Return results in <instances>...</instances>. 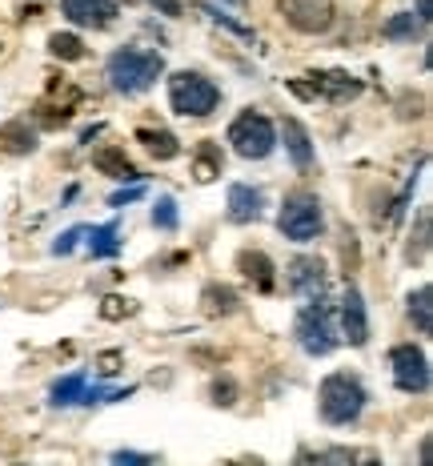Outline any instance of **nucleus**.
<instances>
[{
	"instance_id": "f257e3e1",
	"label": "nucleus",
	"mask_w": 433,
	"mask_h": 466,
	"mask_svg": "<svg viewBox=\"0 0 433 466\" xmlns=\"http://www.w3.org/2000/svg\"><path fill=\"white\" fill-rule=\"evenodd\" d=\"M365 402H369V394L361 386V378L345 374V370L325 374V382L317 390V410L329 426H353L361 418V410H365Z\"/></svg>"
},
{
	"instance_id": "f03ea898",
	"label": "nucleus",
	"mask_w": 433,
	"mask_h": 466,
	"mask_svg": "<svg viewBox=\"0 0 433 466\" xmlns=\"http://www.w3.org/2000/svg\"><path fill=\"white\" fill-rule=\"evenodd\" d=\"M104 69H109V85L117 93L136 96L149 85H157V77L165 72V61L157 53H144V48H117Z\"/></svg>"
},
{
	"instance_id": "7ed1b4c3",
	"label": "nucleus",
	"mask_w": 433,
	"mask_h": 466,
	"mask_svg": "<svg viewBox=\"0 0 433 466\" xmlns=\"http://www.w3.org/2000/svg\"><path fill=\"white\" fill-rule=\"evenodd\" d=\"M168 104H173V112H181V117H208V112L221 104V88H216L205 72L181 69L168 77Z\"/></svg>"
},
{
	"instance_id": "20e7f679",
	"label": "nucleus",
	"mask_w": 433,
	"mask_h": 466,
	"mask_svg": "<svg viewBox=\"0 0 433 466\" xmlns=\"http://www.w3.org/2000/svg\"><path fill=\"white\" fill-rule=\"evenodd\" d=\"M297 342H301V350L309 354V358H325V354L337 350V326H333V310H329L325 294H317L309 305H301V313H297Z\"/></svg>"
},
{
	"instance_id": "39448f33",
	"label": "nucleus",
	"mask_w": 433,
	"mask_h": 466,
	"mask_svg": "<svg viewBox=\"0 0 433 466\" xmlns=\"http://www.w3.org/2000/svg\"><path fill=\"white\" fill-rule=\"evenodd\" d=\"M229 145L237 149V157L245 161H265L273 149H277V129L265 112L245 109L237 121L229 125Z\"/></svg>"
},
{
	"instance_id": "423d86ee",
	"label": "nucleus",
	"mask_w": 433,
	"mask_h": 466,
	"mask_svg": "<svg viewBox=\"0 0 433 466\" xmlns=\"http://www.w3.org/2000/svg\"><path fill=\"white\" fill-rule=\"evenodd\" d=\"M325 225V213H321V201L313 193H289L285 205L277 213V229L285 233L289 241H313Z\"/></svg>"
},
{
	"instance_id": "0eeeda50",
	"label": "nucleus",
	"mask_w": 433,
	"mask_h": 466,
	"mask_svg": "<svg viewBox=\"0 0 433 466\" xmlns=\"http://www.w3.org/2000/svg\"><path fill=\"white\" fill-rule=\"evenodd\" d=\"M389 366H393V386L401 394H425L429 390V358L421 345L405 342L389 350Z\"/></svg>"
},
{
	"instance_id": "6e6552de",
	"label": "nucleus",
	"mask_w": 433,
	"mask_h": 466,
	"mask_svg": "<svg viewBox=\"0 0 433 466\" xmlns=\"http://www.w3.org/2000/svg\"><path fill=\"white\" fill-rule=\"evenodd\" d=\"M277 8L289 21V29L305 32V37L333 29V4L329 0H277Z\"/></svg>"
},
{
	"instance_id": "1a4fd4ad",
	"label": "nucleus",
	"mask_w": 433,
	"mask_h": 466,
	"mask_svg": "<svg viewBox=\"0 0 433 466\" xmlns=\"http://www.w3.org/2000/svg\"><path fill=\"white\" fill-rule=\"evenodd\" d=\"M61 8L80 29H109L117 21V0H61Z\"/></svg>"
},
{
	"instance_id": "9d476101",
	"label": "nucleus",
	"mask_w": 433,
	"mask_h": 466,
	"mask_svg": "<svg viewBox=\"0 0 433 466\" xmlns=\"http://www.w3.org/2000/svg\"><path fill=\"white\" fill-rule=\"evenodd\" d=\"M341 334L349 345H365L369 342V318H365V302H361V289L349 286L341 297Z\"/></svg>"
},
{
	"instance_id": "9b49d317",
	"label": "nucleus",
	"mask_w": 433,
	"mask_h": 466,
	"mask_svg": "<svg viewBox=\"0 0 433 466\" xmlns=\"http://www.w3.org/2000/svg\"><path fill=\"white\" fill-rule=\"evenodd\" d=\"M309 80H313V96H329V101H353V96H361V80L349 77V72L321 69V72H309Z\"/></svg>"
},
{
	"instance_id": "f8f14e48",
	"label": "nucleus",
	"mask_w": 433,
	"mask_h": 466,
	"mask_svg": "<svg viewBox=\"0 0 433 466\" xmlns=\"http://www.w3.org/2000/svg\"><path fill=\"white\" fill-rule=\"evenodd\" d=\"M289 289L293 294H325V265L317 262V257H297V262H289Z\"/></svg>"
},
{
	"instance_id": "ddd939ff",
	"label": "nucleus",
	"mask_w": 433,
	"mask_h": 466,
	"mask_svg": "<svg viewBox=\"0 0 433 466\" xmlns=\"http://www.w3.org/2000/svg\"><path fill=\"white\" fill-rule=\"evenodd\" d=\"M225 209H229V221L249 225V221H257V217H261L265 197H261V189L237 181V185H229V205H225Z\"/></svg>"
},
{
	"instance_id": "4468645a",
	"label": "nucleus",
	"mask_w": 433,
	"mask_h": 466,
	"mask_svg": "<svg viewBox=\"0 0 433 466\" xmlns=\"http://www.w3.org/2000/svg\"><path fill=\"white\" fill-rule=\"evenodd\" d=\"M281 137H285L289 161H293L297 169H309L313 165V137H309V129H305L297 117H285V121H281Z\"/></svg>"
},
{
	"instance_id": "2eb2a0df",
	"label": "nucleus",
	"mask_w": 433,
	"mask_h": 466,
	"mask_svg": "<svg viewBox=\"0 0 433 466\" xmlns=\"http://www.w3.org/2000/svg\"><path fill=\"white\" fill-rule=\"evenodd\" d=\"M237 270L245 273V278L253 281L261 294H269V289L277 286V278H273L277 270H273L269 254H261V249H241V254H237Z\"/></svg>"
},
{
	"instance_id": "dca6fc26",
	"label": "nucleus",
	"mask_w": 433,
	"mask_h": 466,
	"mask_svg": "<svg viewBox=\"0 0 433 466\" xmlns=\"http://www.w3.org/2000/svg\"><path fill=\"white\" fill-rule=\"evenodd\" d=\"M93 165L101 169L104 177H117V181H141L136 165L128 161V153L120 149V145H104V149H96L93 153Z\"/></svg>"
},
{
	"instance_id": "f3484780",
	"label": "nucleus",
	"mask_w": 433,
	"mask_h": 466,
	"mask_svg": "<svg viewBox=\"0 0 433 466\" xmlns=\"http://www.w3.org/2000/svg\"><path fill=\"white\" fill-rule=\"evenodd\" d=\"M0 149H4V153H16V157L32 153V149H37V129H32L24 117L8 121V125L0 129Z\"/></svg>"
},
{
	"instance_id": "a211bd4d",
	"label": "nucleus",
	"mask_w": 433,
	"mask_h": 466,
	"mask_svg": "<svg viewBox=\"0 0 433 466\" xmlns=\"http://www.w3.org/2000/svg\"><path fill=\"white\" fill-rule=\"evenodd\" d=\"M221 165H225L221 145H216V141H200L197 153H192V177H197L200 185H208V181L221 177Z\"/></svg>"
},
{
	"instance_id": "6ab92c4d",
	"label": "nucleus",
	"mask_w": 433,
	"mask_h": 466,
	"mask_svg": "<svg viewBox=\"0 0 433 466\" xmlns=\"http://www.w3.org/2000/svg\"><path fill=\"white\" fill-rule=\"evenodd\" d=\"M136 141H141L157 161H173L176 153H181V141H176L168 129H136Z\"/></svg>"
},
{
	"instance_id": "aec40b11",
	"label": "nucleus",
	"mask_w": 433,
	"mask_h": 466,
	"mask_svg": "<svg viewBox=\"0 0 433 466\" xmlns=\"http://www.w3.org/2000/svg\"><path fill=\"white\" fill-rule=\"evenodd\" d=\"M85 237H88V254H93V257H117L120 254V229H117V221L93 225V229H85Z\"/></svg>"
},
{
	"instance_id": "412c9836",
	"label": "nucleus",
	"mask_w": 433,
	"mask_h": 466,
	"mask_svg": "<svg viewBox=\"0 0 433 466\" xmlns=\"http://www.w3.org/2000/svg\"><path fill=\"white\" fill-rule=\"evenodd\" d=\"M425 32V21L417 12H397V16H389L385 21V29H381V37L385 40H413V37H421Z\"/></svg>"
},
{
	"instance_id": "4be33fe9",
	"label": "nucleus",
	"mask_w": 433,
	"mask_h": 466,
	"mask_svg": "<svg viewBox=\"0 0 433 466\" xmlns=\"http://www.w3.org/2000/svg\"><path fill=\"white\" fill-rule=\"evenodd\" d=\"M85 386H88V378L85 374H69V378H61V382L53 386V406H77L80 398H85Z\"/></svg>"
},
{
	"instance_id": "5701e85b",
	"label": "nucleus",
	"mask_w": 433,
	"mask_h": 466,
	"mask_svg": "<svg viewBox=\"0 0 433 466\" xmlns=\"http://www.w3.org/2000/svg\"><path fill=\"white\" fill-rule=\"evenodd\" d=\"M200 305H205V313H213V318H216V313H233V310H237L241 297L233 294L229 286H208L205 294H200Z\"/></svg>"
},
{
	"instance_id": "b1692460",
	"label": "nucleus",
	"mask_w": 433,
	"mask_h": 466,
	"mask_svg": "<svg viewBox=\"0 0 433 466\" xmlns=\"http://www.w3.org/2000/svg\"><path fill=\"white\" fill-rule=\"evenodd\" d=\"M48 53H53L56 61H80V56H85V40H80L77 32H53V37H48Z\"/></svg>"
},
{
	"instance_id": "393cba45",
	"label": "nucleus",
	"mask_w": 433,
	"mask_h": 466,
	"mask_svg": "<svg viewBox=\"0 0 433 466\" xmlns=\"http://www.w3.org/2000/svg\"><path fill=\"white\" fill-rule=\"evenodd\" d=\"M429 297H433L429 286H417L413 294H409V318H413L417 334H429V329H433V321H429Z\"/></svg>"
},
{
	"instance_id": "a878e982",
	"label": "nucleus",
	"mask_w": 433,
	"mask_h": 466,
	"mask_svg": "<svg viewBox=\"0 0 433 466\" xmlns=\"http://www.w3.org/2000/svg\"><path fill=\"white\" fill-rule=\"evenodd\" d=\"M152 225H157V229H165V233H173L176 225H181L173 197H157V205H152Z\"/></svg>"
},
{
	"instance_id": "bb28decb",
	"label": "nucleus",
	"mask_w": 433,
	"mask_h": 466,
	"mask_svg": "<svg viewBox=\"0 0 433 466\" xmlns=\"http://www.w3.org/2000/svg\"><path fill=\"white\" fill-rule=\"evenodd\" d=\"M208 398H213L216 406H233V402H237V382H233V378H213Z\"/></svg>"
},
{
	"instance_id": "cd10ccee",
	"label": "nucleus",
	"mask_w": 433,
	"mask_h": 466,
	"mask_svg": "<svg viewBox=\"0 0 433 466\" xmlns=\"http://www.w3.org/2000/svg\"><path fill=\"white\" fill-rule=\"evenodd\" d=\"M128 313H133V302H128V297H104V302H101V318L104 321L128 318Z\"/></svg>"
},
{
	"instance_id": "c85d7f7f",
	"label": "nucleus",
	"mask_w": 433,
	"mask_h": 466,
	"mask_svg": "<svg viewBox=\"0 0 433 466\" xmlns=\"http://www.w3.org/2000/svg\"><path fill=\"white\" fill-rule=\"evenodd\" d=\"M85 237V225H77V229H69V233H61L56 237V245H53V254H72L77 249V241Z\"/></svg>"
},
{
	"instance_id": "c756f323",
	"label": "nucleus",
	"mask_w": 433,
	"mask_h": 466,
	"mask_svg": "<svg viewBox=\"0 0 433 466\" xmlns=\"http://www.w3.org/2000/svg\"><path fill=\"white\" fill-rule=\"evenodd\" d=\"M96 370H101L104 378H112V374H120V354L117 350H104L101 358H96Z\"/></svg>"
},
{
	"instance_id": "7c9ffc66",
	"label": "nucleus",
	"mask_w": 433,
	"mask_h": 466,
	"mask_svg": "<svg viewBox=\"0 0 433 466\" xmlns=\"http://www.w3.org/2000/svg\"><path fill=\"white\" fill-rule=\"evenodd\" d=\"M141 181H136L133 185V189H117V193H112V197H109V205H125V201H136V197H141Z\"/></svg>"
},
{
	"instance_id": "2f4dec72",
	"label": "nucleus",
	"mask_w": 433,
	"mask_h": 466,
	"mask_svg": "<svg viewBox=\"0 0 433 466\" xmlns=\"http://www.w3.org/2000/svg\"><path fill=\"white\" fill-rule=\"evenodd\" d=\"M112 462H152V454H136V450H117Z\"/></svg>"
},
{
	"instance_id": "473e14b6",
	"label": "nucleus",
	"mask_w": 433,
	"mask_h": 466,
	"mask_svg": "<svg viewBox=\"0 0 433 466\" xmlns=\"http://www.w3.org/2000/svg\"><path fill=\"white\" fill-rule=\"evenodd\" d=\"M152 4H157L165 16H181V0H152Z\"/></svg>"
},
{
	"instance_id": "72a5a7b5",
	"label": "nucleus",
	"mask_w": 433,
	"mask_h": 466,
	"mask_svg": "<svg viewBox=\"0 0 433 466\" xmlns=\"http://www.w3.org/2000/svg\"><path fill=\"white\" fill-rule=\"evenodd\" d=\"M417 16H421V21L429 24V0H417Z\"/></svg>"
},
{
	"instance_id": "f704fd0d",
	"label": "nucleus",
	"mask_w": 433,
	"mask_h": 466,
	"mask_svg": "<svg viewBox=\"0 0 433 466\" xmlns=\"http://www.w3.org/2000/svg\"><path fill=\"white\" fill-rule=\"evenodd\" d=\"M229 4H241V0H229Z\"/></svg>"
}]
</instances>
